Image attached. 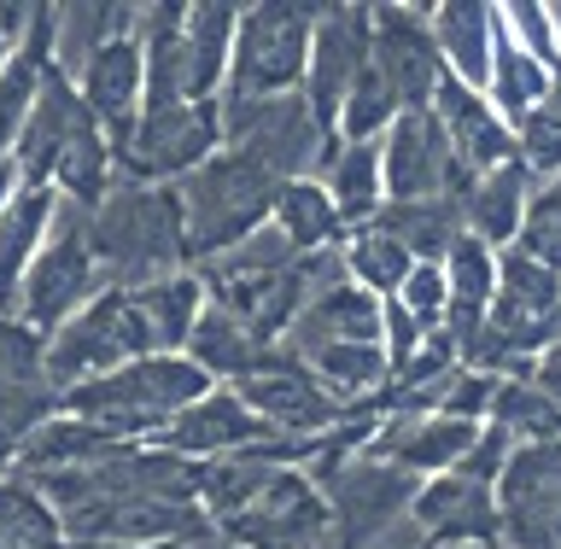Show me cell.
<instances>
[{"label": "cell", "instance_id": "1f68e13d", "mask_svg": "<svg viewBox=\"0 0 561 549\" xmlns=\"http://www.w3.org/2000/svg\"><path fill=\"white\" fill-rule=\"evenodd\" d=\"M556 88V70L550 65H538L533 53H520L508 35L497 30V47H491V77H485V100H491V112H497L508 129L533 112V105L543 100Z\"/></svg>", "mask_w": 561, "mask_h": 549}, {"label": "cell", "instance_id": "5b68a950", "mask_svg": "<svg viewBox=\"0 0 561 549\" xmlns=\"http://www.w3.org/2000/svg\"><path fill=\"white\" fill-rule=\"evenodd\" d=\"M94 293H105V281H100L94 252H88L82 210L59 199V217H53L42 252H35V263L24 270V287H18L12 322L30 328L35 340H53V333H59Z\"/></svg>", "mask_w": 561, "mask_h": 549}, {"label": "cell", "instance_id": "83f0119b", "mask_svg": "<svg viewBox=\"0 0 561 549\" xmlns=\"http://www.w3.org/2000/svg\"><path fill=\"white\" fill-rule=\"evenodd\" d=\"M270 351H275V345H257L252 333L234 322V316L217 310V305L205 298V310H199V322H193V333H187L182 357H187V363H199L217 386H234L240 375H252V368L270 357Z\"/></svg>", "mask_w": 561, "mask_h": 549}, {"label": "cell", "instance_id": "836d02e7", "mask_svg": "<svg viewBox=\"0 0 561 549\" xmlns=\"http://www.w3.org/2000/svg\"><path fill=\"white\" fill-rule=\"evenodd\" d=\"M403 117V105L392 94V82L375 70V59L363 65V77L351 82V94L340 105V123H333V140H380L392 123Z\"/></svg>", "mask_w": 561, "mask_h": 549}, {"label": "cell", "instance_id": "8992f818", "mask_svg": "<svg viewBox=\"0 0 561 549\" xmlns=\"http://www.w3.org/2000/svg\"><path fill=\"white\" fill-rule=\"evenodd\" d=\"M210 152H222V112L217 100H182L140 112L129 140L117 147V182L175 187L187 170H199Z\"/></svg>", "mask_w": 561, "mask_h": 549}, {"label": "cell", "instance_id": "52a82bcc", "mask_svg": "<svg viewBox=\"0 0 561 549\" xmlns=\"http://www.w3.org/2000/svg\"><path fill=\"white\" fill-rule=\"evenodd\" d=\"M135 357H147V345H140L129 298H123V287H105V293L88 298L53 340H42V380H47V392L59 398L70 386L100 380V375H112V368L135 363Z\"/></svg>", "mask_w": 561, "mask_h": 549}, {"label": "cell", "instance_id": "d6a6232c", "mask_svg": "<svg viewBox=\"0 0 561 549\" xmlns=\"http://www.w3.org/2000/svg\"><path fill=\"white\" fill-rule=\"evenodd\" d=\"M485 421L508 438V445H556L561 438V410L526 380H497Z\"/></svg>", "mask_w": 561, "mask_h": 549}, {"label": "cell", "instance_id": "ab89813d", "mask_svg": "<svg viewBox=\"0 0 561 549\" xmlns=\"http://www.w3.org/2000/svg\"><path fill=\"white\" fill-rule=\"evenodd\" d=\"M392 305H398V310H410L427 333H438V328H445V310H450L445 270H438V263H415V270L403 275V287H398Z\"/></svg>", "mask_w": 561, "mask_h": 549}, {"label": "cell", "instance_id": "7402d4cb", "mask_svg": "<svg viewBox=\"0 0 561 549\" xmlns=\"http://www.w3.org/2000/svg\"><path fill=\"white\" fill-rule=\"evenodd\" d=\"M427 30H433L438 59H445V77L485 94L491 47H497V7H485V0H445V7H427Z\"/></svg>", "mask_w": 561, "mask_h": 549}, {"label": "cell", "instance_id": "7c38bea8", "mask_svg": "<svg viewBox=\"0 0 561 549\" xmlns=\"http://www.w3.org/2000/svg\"><path fill=\"white\" fill-rule=\"evenodd\" d=\"M473 175L456 170L450 140L433 123V112H403L392 129L380 135V187L386 205L410 199H462Z\"/></svg>", "mask_w": 561, "mask_h": 549}, {"label": "cell", "instance_id": "f35d334b", "mask_svg": "<svg viewBox=\"0 0 561 549\" xmlns=\"http://www.w3.org/2000/svg\"><path fill=\"white\" fill-rule=\"evenodd\" d=\"M497 30L515 42L520 53H533L538 65L561 70V53H556V30H550V7L538 0H515V7H497Z\"/></svg>", "mask_w": 561, "mask_h": 549}, {"label": "cell", "instance_id": "74e56055", "mask_svg": "<svg viewBox=\"0 0 561 549\" xmlns=\"http://www.w3.org/2000/svg\"><path fill=\"white\" fill-rule=\"evenodd\" d=\"M438 270H445V287H450V305L456 310H485L491 293H497V252L480 245L473 235L456 240Z\"/></svg>", "mask_w": 561, "mask_h": 549}, {"label": "cell", "instance_id": "b9f144b4", "mask_svg": "<svg viewBox=\"0 0 561 549\" xmlns=\"http://www.w3.org/2000/svg\"><path fill=\"white\" fill-rule=\"evenodd\" d=\"M65 549H187V544H105V538H65Z\"/></svg>", "mask_w": 561, "mask_h": 549}, {"label": "cell", "instance_id": "ac0fdd59", "mask_svg": "<svg viewBox=\"0 0 561 549\" xmlns=\"http://www.w3.org/2000/svg\"><path fill=\"white\" fill-rule=\"evenodd\" d=\"M410 515L433 544H497V480L445 468L415 485Z\"/></svg>", "mask_w": 561, "mask_h": 549}, {"label": "cell", "instance_id": "8fae6325", "mask_svg": "<svg viewBox=\"0 0 561 549\" xmlns=\"http://www.w3.org/2000/svg\"><path fill=\"white\" fill-rule=\"evenodd\" d=\"M322 503H328V521L340 526V549H363L368 538L386 533V521H398L403 508H410L415 485L410 473H398L392 462H380V456H345L333 473H322Z\"/></svg>", "mask_w": 561, "mask_h": 549}, {"label": "cell", "instance_id": "e0dca14e", "mask_svg": "<svg viewBox=\"0 0 561 549\" xmlns=\"http://www.w3.org/2000/svg\"><path fill=\"white\" fill-rule=\"evenodd\" d=\"M270 427L245 410V403L228 392V386H210V392L199 398V403H187L175 421H164L147 445L152 450H170V456H182V462H217V456H228V450H252V445H270Z\"/></svg>", "mask_w": 561, "mask_h": 549}, {"label": "cell", "instance_id": "d590c367", "mask_svg": "<svg viewBox=\"0 0 561 549\" xmlns=\"http://www.w3.org/2000/svg\"><path fill=\"white\" fill-rule=\"evenodd\" d=\"M0 549H65L59 515L35 497V485H0Z\"/></svg>", "mask_w": 561, "mask_h": 549}, {"label": "cell", "instance_id": "f1b7e54d", "mask_svg": "<svg viewBox=\"0 0 561 549\" xmlns=\"http://www.w3.org/2000/svg\"><path fill=\"white\" fill-rule=\"evenodd\" d=\"M375 228H386L415 263H445V252L462 240V199H410L380 205Z\"/></svg>", "mask_w": 561, "mask_h": 549}, {"label": "cell", "instance_id": "2e32d148", "mask_svg": "<svg viewBox=\"0 0 561 549\" xmlns=\"http://www.w3.org/2000/svg\"><path fill=\"white\" fill-rule=\"evenodd\" d=\"M59 533L105 544H193L205 538V515L199 503H170V497H94L59 508Z\"/></svg>", "mask_w": 561, "mask_h": 549}, {"label": "cell", "instance_id": "7bdbcfd3", "mask_svg": "<svg viewBox=\"0 0 561 549\" xmlns=\"http://www.w3.org/2000/svg\"><path fill=\"white\" fill-rule=\"evenodd\" d=\"M7 193H12V164L0 170V210H7Z\"/></svg>", "mask_w": 561, "mask_h": 549}, {"label": "cell", "instance_id": "484cf974", "mask_svg": "<svg viewBox=\"0 0 561 549\" xmlns=\"http://www.w3.org/2000/svg\"><path fill=\"white\" fill-rule=\"evenodd\" d=\"M316 182L328 187L333 210H340L345 235L363 222H375V210L386 205L380 187V140H328L322 164H316Z\"/></svg>", "mask_w": 561, "mask_h": 549}, {"label": "cell", "instance_id": "d4e9b609", "mask_svg": "<svg viewBox=\"0 0 561 549\" xmlns=\"http://www.w3.org/2000/svg\"><path fill=\"white\" fill-rule=\"evenodd\" d=\"M234 24L240 7L234 0H199L182 18V82L187 100H217L228 77V53H234Z\"/></svg>", "mask_w": 561, "mask_h": 549}, {"label": "cell", "instance_id": "4fadbf2b", "mask_svg": "<svg viewBox=\"0 0 561 549\" xmlns=\"http://www.w3.org/2000/svg\"><path fill=\"white\" fill-rule=\"evenodd\" d=\"M228 392H234L275 438H322L328 427H340V421L351 415V410H340V403H333L280 345L252 368V375H240Z\"/></svg>", "mask_w": 561, "mask_h": 549}, {"label": "cell", "instance_id": "f546056e", "mask_svg": "<svg viewBox=\"0 0 561 549\" xmlns=\"http://www.w3.org/2000/svg\"><path fill=\"white\" fill-rule=\"evenodd\" d=\"M135 12L140 7H100V0H82V7H53V65L65 70H82L105 42L135 30Z\"/></svg>", "mask_w": 561, "mask_h": 549}, {"label": "cell", "instance_id": "603a6c76", "mask_svg": "<svg viewBox=\"0 0 561 549\" xmlns=\"http://www.w3.org/2000/svg\"><path fill=\"white\" fill-rule=\"evenodd\" d=\"M59 217V193L53 187H18L7 193V210H0V316L12 322L18 310V287H24V270L42 252L47 228Z\"/></svg>", "mask_w": 561, "mask_h": 549}, {"label": "cell", "instance_id": "d6986e66", "mask_svg": "<svg viewBox=\"0 0 561 549\" xmlns=\"http://www.w3.org/2000/svg\"><path fill=\"white\" fill-rule=\"evenodd\" d=\"M480 427H473V421H456V415H380L375 438H368V456L392 462L398 473H410V480H433V473L456 468L473 450Z\"/></svg>", "mask_w": 561, "mask_h": 549}, {"label": "cell", "instance_id": "44dd1931", "mask_svg": "<svg viewBox=\"0 0 561 549\" xmlns=\"http://www.w3.org/2000/svg\"><path fill=\"white\" fill-rule=\"evenodd\" d=\"M123 298H129V316L140 328L147 357H182L187 333L205 310V281L193 270H175V275L140 281V287H123Z\"/></svg>", "mask_w": 561, "mask_h": 549}, {"label": "cell", "instance_id": "277c9868", "mask_svg": "<svg viewBox=\"0 0 561 549\" xmlns=\"http://www.w3.org/2000/svg\"><path fill=\"white\" fill-rule=\"evenodd\" d=\"M322 7L305 0H257L240 7L234 24V53H228V77L217 100H287L305 88L310 65V35Z\"/></svg>", "mask_w": 561, "mask_h": 549}, {"label": "cell", "instance_id": "ba28073f", "mask_svg": "<svg viewBox=\"0 0 561 549\" xmlns=\"http://www.w3.org/2000/svg\"><path fill=\"white\" fill-rule=\"evenodd\" d=\"M485 328L515 357V375L538 351L561 340V275L520 252H497V293L485 305Z\"/></svg>", "mask_w": 561, "mask_h": 549}, {"label": "cell", "instance_id": "6da1fadb", "mask_svg": "<svg viewBox=\"0 0 561 549\" xmlns=\"http://www.w3.org/2000/svg\"><path fill=\"white\" fill-rule=\"evenodd\" d=\"M82 228H88V252H94L105 287H140L152 275L187 270V235H182L175 187L112 182V193L94 210H82Z\"/></svg>", "mask_w": 561, "mask_h": 549}, {"label": "cell", "instance_id": "9a60e30c", "mask_svg": "<svg viewBox=\"0 0 561 549\" xmlns=\"http://www.w3.org/2000/svg\"><path fill=\"white\" fill-rule=\"evenodd\" d=\"M368 59L386 82L403 112H427L438 82H445V59L433 47V30H427V7H368Z\"/></svg>", "mask_w": 561, "mask_h": 549}, {"label": "cell", "instance_id": "cb8c5ba5", "mask_svg": "<svg viewBox=\"0 0 561 549\" xmlns=\"http://www.w3.org/2000/svg\"><path fill=\"white\" fill-rule=\"evenodd\" d=\"M526 193H533V170L520 158L508 164L473 175L468 193H462V235H473L491 252H508L515 245V228H520V210H526Z\"/></svg>", "mask_w": 561, "mask_h": 549}, {"label": "cell", "instance_id": "3957f363", "mask_svg": "<svg viewBox=\"0 0 561 549\" xmlns=\"http://www.w3.org/2000/svg\"><path fill=\"white\" fill-rule=\"evenodd\" d=\"M275 187H280L275 175L263 164H252L245 152H234V147L210 152L199 170H187L182 182H175L182 235H187V270L234 252L245 235H257V228L270 222Z\"/></svg>", "mask_w": 561, "mask_h": 549}, {"label": "cell", "instance_id": "ffe728a7", "mask_svg": "<svg viewBox=\"0 0 561 549\" xmlns=\"http://www.w3.org/2000/svg\"><path fill=\"white\" fill-rule=\"evenodd\" d=\"M427 112H433L438 129H445L450 158H456L462 175H485V170H497V164L515 158V129L491 112V100L480 94V88H462L456 77H445Z\"/></svg>", "mask_w": 561, "mask_h": 549}, {"label": "cell", "instance_id": "30bf717a", "mask_svg": "<svg viewBox=\"0 0 561 549\" xmlns=\"http://www.w3.org/2000/svg\"><path fill=\"white\" fill-rule=\"evenodd\" d=\"M328 526L333 521H328L322 485H316L305 468H280L240 515H228L217 526V533L234 549H310V544H322Z\"/></svg>", "mask_w": 561, "mask_h": 549}, {"label": "cell", "instance_id": "e575fe53", "mask_svg": "<svg viewBox=\"0 0 561 549\" xmlns=\"http://www.w3.org/2000/svg\"><path fill=\"white\" fill-rule=\"evenodd\" d=\"M508 252L543 263V270L561 275V175H543L526 193V210H520V228H515V245Z\"/></svg>", "mask_w": 561, "mask_h": 549}, {"label": "cell", "instance_id": "4dcf8cb0", "mask_svg": "<svg viewBox=\"0 0 561 549\" xmlns=\"http://www.w3.org/2000/svg\"><path fill=\"white\" fill-rule=\"evenodd\" d=\"M340 270H345L351 287H363L368 298H380V305H386V298H398L403 275L415 270V258L403 252L386 228L363 222V228H351V235L340 240Z\"/></svg>", "mask_w": 561, "mask_h": 549}, {"label": "cell", "instance_id": "5bb4252c", "mask_svg": "<svg viewBox=\"0 0 561 549\" xmlns=\"http://www.w3.org/2000/svg\"><path fill=\"white\" fill-rule=\"evenodd\" d=\"M368 47H375V35H368V7H322L316 35H310V65H305L298 100H305L310 123L328 140H333V123H340V105L351 94V82H357L363 65H368Z\"/></svg>", "mask_w": 561, "mask_h": 549}, {"label": "cell", "instance_id": "8d00e7d4", "mask_svg": "<svg viewBox=\"0 0 561 549\" xmlns=\"http://www.w3.org/2000/svg\"><path fill=\"white\" fill-rule=\"evenodd\" d=\"M515 158L533 170V182L543 175H561V70H556V88L543 94L533 112L515 123Z\"/></svg>", "mask_w": 561, "mask_h": 549}, {"label": "cell", "instance_id": "9c48e42d", "mask_svg": "<svg viewBox=\"0 0 561 549\" xmlns=\"http://www.w3.org/2000/svg\"><path fill=\"white\" fill-rule=\"evenodd\" d=\"M497 538L515 549H561V438L508 450L497 473Z\"/></svg>", "mask_w": 561, "mask_h": 549}, {"label": "cell", "instance_id": "60d3db41", "mask_svg": "<svg viewBox=\"0 0 561 549\" xmlns=\"http://www.w3.org/2000/svg\"><path fill=\"white\" fill-rule=\"evenodd\" d=\"M515 380H526V386H538V392H543V398H550L556 410H561V340H556L550 351H538V357L526 363V368H520Z\"/></svg>", "mask_w": 561, "mask_h": 549}, {"label": "cell", "instance_id": "4316f807", "mask_svg": "<svg viewBox=\"0 0 561 549\" xmlns=\"http://www.w3.org/2000/svg\"><path fill=\"white\" fill-rule=\"evenodd\" d=\"M270 228L287 240L293 258H322V252H340L345 240V222L333 210L328 187L316 175H298V182H280L275 187V205H270Z\"/></svg>", "mask_w": 561, "mask_h": 549}, {"label": "cell", "instance_id": "ee69618b", "mask_svg": "<svg viewBox=\"0 0 561 549\" xmlns=\"http://www.w3.org/2000/svg\"><path fill=\"white\" fill-rule=\"evenodd\" d=\"M550 30H556V53H561V7H550Z\"/></svg>", "mask_w": 561, "mask_h": 549}, {"label": "cell", "instance_id": "7a4b0ae2", "mask_svg": "<svg viewBox=\"0 0 561 549\" xmlns=\"http://www.w3.org/2000/svg\"><path fill=\"white\" fill-rule=\"evenodd\" d=\"M210 386L217 380L187 357H135V363L112 368V375L59 392V415H77V421H88V427H100L112 438L147 445L164 421H175L187 403H199Z\"/></svg>", "mask_w": 561, "mask_h": 549}]
</instances>
